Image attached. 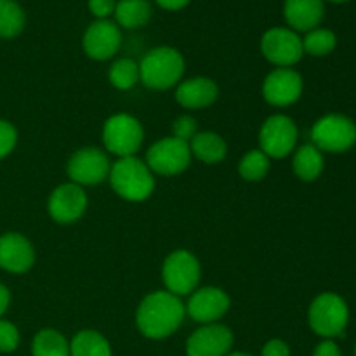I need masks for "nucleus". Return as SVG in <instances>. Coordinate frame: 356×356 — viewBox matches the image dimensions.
<instances>
[{"label": "nucleus", "instance_id": "1", "mask_svg": "<svg viewBox=\"0 0 356 356\" xmlns=\"http://www.w3.org/2000/svg\"><path fill=\"white\" fill-rule=\"evenodd\" d=\"M186 308L179 296L159 291L146 296L136 313V323L141 334L149 339H163L176 332L184 320Z\"/></svg>", "mask_w": 356, "mask_h": 356}, {"label": "nucleus", "instance_id": "2", "mask_svg": "<svg viewBox=\"0 0 356 356\" xmlns=\"http://www.w3.org/2000/svg\"><path fill=\"white\" fill-rule=\"evenodd\" d=\"M111 188L129 202H143L155 190V177L143 160L136 156L118 159L110 169Z\"/></svg>", "mask_w": 356, "mask_h": 356}, {"label": "nucleus", "instance_id": "3", "mask_svg": "<svg viewBox=\"0 0 356 356\" xmlns=\"http://www.w3.org/2000/svg\"><path fill=\"white\" fill-rule=\"evenodd\" d=\"M184 73V59L174 47H156L139 63V80L146 87L165 90L176 86Z\"/></svg>", "mask_w": 356, "mask_h": 356}, {"label": "nucleus", "instance_id": "4", "mask_svg": "<svg viewBox=\"0 0 356 356\" xmlns=\"http://www.w3.org/2000/svg\"><path fill=\"white\" fill-rule=\"evenodd\" d=\"M348 318H350V312H348L346 301L332 292L320 294L309 306V327L313 332L325 339L343 336L348 325Z\"/></svg>", "mask_w": 356, "mask_h": 356}, {"label": "nucleus", "instance_id": "5", "mask_svg": "<svg viewBox=\"0 0 356 356\" xmlns=\"http://www.w3.org/2000/svg\"><path fill=\"white\" fill-rule=\"evenodd\" d=\"M145 131L139 124L138 118L131 115L118 113L108 118L103 127V143L104 148L113 155L120 156H134L136 152L141 148Z\"/></svg>", "mask_w": 356, "mask_h": 356}, {"label": "nucleus", "instance_id": "6", "mask_svg": "<svg viewBox=\"0 0 356 356\" xmlns=\"http://www.w3.org/2000/svg\"><path fill=\"white\" fill-rule=\"evenodd\" d=\"M312 139L320 152L344 153L356 145V124L344 115H325L313 125Z\"/></svg>", "mask_w": 356, "mask_h": 356}, {"label": "nucleus", "instance_id": "7", "mask_svg": "<svg viewBox=\"0 0 356 356\" xmlns=\"http://www.w3.org/2000/svg\"><path fill=\"white\" fill-rule=\"evenodd\" d=\"M261 51L264 58L278 68H291L301 61L305 54L302 38L298 31L285 26L270 28L261 38Z\"/></svg>", "mask_w": 356, "mask_h": 356}, {"label": "nucleus", "instance_id": "8", "mask_svg": "<svg viewBox=\"0 0 356 356\" xmlns=\"http://www.w3.org/2000/svg\"><path fill=\"white\" fill-rule=\"evenodd\" d=\"M200 263L188 250H174L165 259L162 278L167 291L174 296H186L195 291L200 282Z\"/></svg>", "mask_w": 356, "mask_h": 356}, {"label": "nucleus", "instance_id": "9", "mask_svg": "<svg viewBox=\"0 0 356 356\" xmlns=\"http://www.w3.org/2000/svg\"><path fill=\"white\" fill-rule=\"evenodd\" d=\"M191 160L190 143L177 138H165L156 141L146 153V165L152 172L162 176H176L188 169Z\"/></svg>", "mask_w": 356, "mask_h": 356}, {"label": "nucleus", "instance_id": "10", "mask_svg": "<svg viewBox=\"0 0 356 356\" xmlns=\"http://www.w3.org/2000/svg\"><path fill=\"white\" fill-rule=\"evenodd\" d=\"M298 125L287 115H271L259 131L261 152L270 159H285L298 143Z\"/></svg>", "mask_w": 356, "mask_h": 356}, {"label": "nucleus", "instance_id": "11", "mask_svg": "<svg viewBox=\"0 0 356 356\" xmlns=\"http://www.w3.org/2000/svg\"><path fill=\"white\" fill-rule=\"evenodd\" d=\"M110 159L99 148H82L70 159L66 170L72 183L79 186H94L110 176Z\"/></svg>", "mask_w": 356, "mask_h": 356}, {"label": "nucleus", "instance_id": "12", "mask_svg": "<svg viewBox=\"0 0 356 356\" xmlns=\"http://www.w3.org/2000/svg\"><path fill=\"white\" fill-rule=\"evenodd\" d=\"M86 54L96 61L113 58L122 45V31L117 23L110 19H97L89 24L82 38Z\"/></svg>", "mask_w": 356, "mask_h": 356}, {"label": "nucleus", "instance_id": "13", "mask_svg": "<svg viewBox=\"0 0 356 356\" xmlns=\"http://www.w3.org/2000/svg\"><path fill=\"white\" fill-rule=\"evenodd\" d=\"M87 209V195L82 186L75 183H65L56 188L47 202L49 216L56 222L70 225L83 216Z\"/></svg>", "mask_w": 356, "mask_h": 356}, {"label": "nucleus", "instance_id": "14", "mask_svg": "<svg viewBox=\"0 0 356 356\" xmlns=\"http://www.w3.org/2000/svg\"><path fill=\"white\" fill-rule=\"evenodd\" d=\"M302 94V76L292 68H275L263 83V96L271 106H291Z\"/></svg>", "mask_w": 356, "mask_h": 356}, {"label": "nucleus", "instance_id": "15", "mask_svg": "<svg viewBox=\"0 0 356 356\" xmlns=\"http://www.w3.org/2000/svg\"><path fill=\"white\" fill-rule=\"evenodd\" d=\"M233 334L221 323H209L195 330L186 343L188 356H226L232 350Z\"/></svg>", "mask_w": 356, "mask_h": 356}, {"label": "nucleus", "instance_id": "16", "mask_svg": "<svg viewBox=\"0 0 356 356\" xmlns=\"http://www.w3.org/2000/svg\"><path fill=\"white\" fill-rule=\"evenodd\" d=\"M229 309V298L225 291L218 287L198 289L188 301L186 313L198 323H216Z\"/></svg>", "mask_w": 356, "mask_h": 356}, {"label": "nucleus", "instance_id": "17", "mask_svg": "<svg viewBox=\"0 0 356 356\" xmlns=\"http://www.w3.org/2000/svg\"><path fill=\"white\" fill-rule=\"evenodd\" d=\"M35 263L33 245L19 233L0 236V268L9 273H26Z\"/></svg>", "mask_w": 356, "mask_h": 356}, {"label": "nucleus", "instance_id": "18", "mask_svg": "<svg viewBox=\"0 0 356 356\" xmlns=\"http://www.w3.org/2000/svg\"><path fill=\"white\" fill-rule=\"evenodd\" d=\"M325 16L323 0H285L284 17L294 31H312L318 28Z\"/></svg>", "mask_w": 356, "mask_h": 356}, {"label": "nucleus", "instance_id": "19", "mask_svg": "<svg viewBox=\"0 0 356 356\" xmlns=\"http://www.w3.org/2000/svg\"><path fill=\"white\" fill-rule=\"evenodd\" d=\"M219 89L218 83L205 76H197L190 79L186 82L179 83L176 90V101L184 108L190 110H200L207 108L218 99Z\"/></svg>", "mask_w": 356, "mask_h": 356}, {"label": "nucleus", "instance_id": "20", "mask_svg": "<svg viewBox=\"0 0 356 356\" xmlns=\"http://www.w3.org/2000/svg\"><path fill=\"white\" fill-rule=\"evenodd\" d=\"M190 149L200 162L219 163L228 153L225 139L216 132H198L190 141Z\"/></svg>", "mask_w": 356, "mask_h": 356}, {"label": "nucleus", "instance_id": "21", "mask_svg": "<svg viewBox=\"0 0 356 356\" xmlns=\"http://www.w3.org/2000/svg\"><path fill=\"white\" fill-rule=\"evenodd\" d=\"M325 160H323L322 152L316 148L315 145H305L296 152L294 160H292V167H294L296 176L305 183H312V181L318 179L322 174Z\"/></svg>", "mask_w": 356, "mask_h": 356}, {"label": "nucleus", "instance_id": "22", "mask_svg": "<svg viewBox=\"0 0 356 356\" xmlns=\"http://www.w3.org/2000/svg\"><path fill=\"white\" fill-rule=\"evenodd\" d=\"M113 14L118 26L134 30L148 23L152 17V6L148 0H118Z\"/></svg>", "mask_w": 356, "mask_h": 356}, {"label": "nucleus", "instance_id": "23", "mask_svg": "<svg viewBox=\"0 0 356 356\" xmlns=\"http://www.w3.org/2000/svg\"><path fill=\"white\" fill-rule=\"evenodd\" d=\"M70 356H111V348L96 330H82L70 343Z\"/></svg>", "mask_w": 356, "mask_h": 356}, {"label": "nucleus", "instance_id": "24", "mask_svg": "<svg viewBox=\"0 0 356 356\" xmlns=\"http://www.w3.org/2000/svg\"><path fill=\"white\" fill-rule=\"evenodd\" d=\"M31 353L33 356H70V343L58 330L44 329L35 336Z\"/></svg>", "mask_w": 356, "mask_h": 356}, {"label": "nucleus", "instance_id": "25", "mask_svg": "<svg viewBox=\"0 0 356 356\" xmlns=\"http://www.w3.org/2000/svg\"><path fill=\"white\" fill-rule=\"evenodd\" d=\"M26 16L16 0H0V38H14L23 31Z\"/></svg>", "mask_w": 356, "mask_h": 356}, {"label": "nucleus", "instance_id": "26", "mask_svg": "<svg viewBox=\"0 0 356 356\" xmlns=\"http://www.w3.org/2000/svg\"><path fill=\"white\" fill-rule=\"evenodd\" d=\"M337 37L332 30L327 28H315V30L308 31L306 37L302 38V49L308 52L309 56L315 58H323V56L330 54L336 49Z\"/></svg>", "mask_w": 356, "mask_h": 356}, {"label": "nucleus", "instance_id": "27", "mask_svg": "<svg viewBox=\"0 0 356 356\" xmlns=\"http://www.w3.org/2000/svg\"><path fill=\"white\" fill-rule=\"evenodd\" d=\"M238 172L243 179L250 181V183L263 181L270 172V156L261 149H252L240 160Z\"/></svg>", "mask_w": 356, "mask_h": 356}, {"label": "nucleus", "instance_id": "28", "mask_svg": "<svg viewBox=\"0 0 356 356\" xmlns=\"http://www.w3.org/2000/svg\"><path fill=\"white\" fill-rule=\"evenodd\" d=\"M111 86L120 90H129L139 82V65L131 58L115 61L110 68Z\"/></svg>", "mask_w": 356, "mask_h": 356}, {"label": "nucleus", "instance_id": "29", "mask_svg": "<svg viewBox=\"0 0 356 356\" xmlns=\"http://www.w3.org/2000/svg\"><path fill=\"white\" fill-rule=\"evenodd\" d=\"M19 346V332L16 325L7 320H0V351L2 353H13Z\"/></svg>", "mask_w": 356, "mask_h": 356}, {"label": "nucleus", "instance_id": "30", "mask_svg": "<svg viewBox=\"0 0 356 356\" xmlns=\"http://www.w3.org/2000/svg\"><path fill=\"white\" fill-rule=\"evenodd\" d=\"M197 120L193 117H188V115H183V117L176 118L172 124V138L181 139V141L190 143L195 136L198 134L197 132Z\"/></svg>", "mask_w": 356, "mask_h": 356}, {"label": "nucleus", "instance_id": "31", "mask_svg": "<svg viewBox=\"0 0 356 356\" xmlns=\"http://www.w3.org/2000/svg\"><path fill=\"white\" fill-rule=\"evenodd\" d=\"M17 143V132L7 120H0V159L9 155Z\"/></svg>", "mask_w": 356, "mask_h": 356}, {"label": "nucleus", "instance_id": "32", "mask_svg": "<svg viewBox=\"0 0 356 356\" xmlns=\"http://www.w3.org/2000/svg\"><path fill=\"white\" fill-rule=\"evenodd\" d=\"M90 14L97 19H108L115 13L117 0H87Z\"/></svg>", "mask_w": 356, "mask_h": 356}, {"label": "nucleus", "instance_id": "33", "mask_svg": "<svg viewBox=\"0 0 356 356\" xmlns=\"http://www.w3.org/2000/svg\"><path fill=\"white\" fill-rule=\"evenodd\" d=\"M263 356H291V350L282 339H271L264 344Z\"/></svg>", "mask_w": 356, "mask_h": 356}, {"label": "nucleus", "instance_id": "34", "mask_svg": "<svg viewBox=\"0 0 356 356\" xmlns=\"http://www.w3.org/2000/svg\"><path fill=\"white\" fill-rule=\"evenodd\" d=\"M313 356H343V353H341L339 346L332 339H325L315 348Z\"/></svg>", "mask_w": 356, "mask_h": 356}, {"label": "nucleus", "instance_id": "35", "mask_svg": "<svg viewBox=\"0 0 356 356\" xmlns=\"http://www.w3.org/2000/svg\"><path fill=\"white\" fill-rule=\"evenodd\" d=\"M162 9L165 10H181L191 2V0H155Z\"/></svg>", "mask_w": 356, "mask_h": 356}, {"label": "nucleus", "instance_id": "36", "mask_svg": "<svg viewBox=\"0 0 356 356\" xmlns=\"http://www.w3.org/2000/svg\"><path fill=\"white\" fill-rule=\"evenodd\" d=\"M9 302H10L9 291H7L6 285L0 284V318H2V315L7 312V308H9Z\"/></svg>", "mask_w": 356, "mask_h": 356}, {"label": "nucleus", "instance_id": "37", "mask_svg": "<svg viewBox=\"0 0 356 356\" xmlns=\"http://www.w3.org/2000/svg\"><path fill=\"white\" fill-rule=\"evenodd\" d=\"M325 2V0H323ZM327 2H332V3H344V2H350V0H327Z\"/></svg>", "mask_w": 356, "mask_h": 356}, {"label": "nucleus", "instance_id": "38", "mask_svg": "<svg viewBox=\"0 0 356 356\" xmlns=\"http://www.w3.org/2000/svg\"><path fill=\"white\" fill-rule=\"evenodd\" d=\"M226 356H250V355H247V353H229Z\"/></svg>", "mask_w": 356, "mask_h": 356}, {"label": "nucleus", "instance_id": "39", "mask_svg": "<svg viewBox=\"0 0 356 356\" xmlns=\"http://www.w3.org/2000/svg\"><path fill=\"white\" fill-rule=\"evenodd\" d=\"M355 356H356V344H355Z\"/></svg>", "mask_w": 356, "mask_h": 356}]
</instances>
